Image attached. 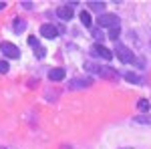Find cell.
<instances>
[{
	"instance_id": "6da1fadb",
	"label": "cell",
	"mask_w": 151,
	"mask_h": 149,
	"mask_svg": "<svg viewBox=\"0 0 151 149\" xmlns=\"http://www.w3.org/2000/svg\"><path fill=\"white\" fill-rule=\"evenodd\" d=\"M97 22H99V26H103V28H117L119 26V16L117 14H111V12H105V14H101L97 18Z\"/></svg>"
},
{
	"instance_id": "7a4b0ae2",
	"label": "cell",
	"mask_w": 151,
	"mask_h": 149,
	"mask_svg": "<svg viewBox=\"0 0 151 149\" xmlns=\"http://www.w3.org/2000/svg\"><path fill=\"white\" fill-rule=\"evenodd\" d=\"M115 53H117V57L121 58L123 63H135V57H133L131 48H127L125 45H121V42H115Z\"/></svg>"
},
{
	"instance_id": "3957f363",
	"label": "cell",
	"mask_w": 151,
	"mask_h": 149,
	"mask_svg": "<svg viewBox=\"0 0 151 149\" xmlns=\"http://www.w3.org/2000/svg\"><path fill=\"white\" fill-rule=\"evenodd\" d=\"M0 50H2V55L4 57H8V58H18L20 57V48L16 45H12V42H0Z\"/></svg>"
},
{
	"instance_id": "277c9868",
	"label": "cell",
	"mask_w": 151,
	"mask_h": 149,
	"mask_svg": "<svg viewBox=\"0 0 151 149\" xmlns=\"http://www.w3.org/2000/svg\"><path fill=\"white\" fill-rule=\"evenodd\" d=\"M91 55H93V57H101V58H105V60H111V58H113V50H109V48L103 46V45H93L91 46Z\"/></svg>"
},
{
	"instance_id": "5b68a950",
	"label": "cell",
	"mask_w": 151,
	"mask_h": 149,
	"mask_svg": "<svg viewBox=\"0 0 151 149\" xmlns=\"http://www.w3.org/2000/svg\"><path fill=\"white\" fill-rule=\"evenodd\" d=\"M40 35L45 36V38H50V40H52V38L58 36V28L52 26V24H42V26H40Z\"/></svg>"
},
{
	"instance_id": "8992f818",
	"label": "cell",
	"mask_w": 151,
	"mask_h": 149,
	"mask_svg": "<svg viewBox=\"0 0 151 149\" xmlns=\"http://www.w3.org/2000/svg\"><path fill=\"white\" fill-rule=\"evenodd\" d=\"M101 79H109V81H115L119 75H117V71L115 69H111V67H101L99 69V73H97Z\"/></svg>"
},
{
	"instance_id": "52a82bcc",
	"label": "cell",
	"mask_w": 151,
	"mask_h": 149,
	"mask_svg": "<svg viewBox=\"0 0 151 149\" xmlns=\"http://www.w3.org/2000/svg\"><path fill=\"white\" fill-rule=\"evenodd\" d=\"M93 81L91 79H73L69 83V89H85V87H91Z\"/></svg>"
},
{
	"instance_id": "ba28073f",
	"label": "cell",
	"mask_w": 151,
	"mask_h": 149,
	"mask_svg": "<svg viewBox=\"0 0 151 149\" xmlns=\"http://www.w3.org/2000/svg\"><path fill=\"white\" fill-rule=\"evenodd\" d=\"M57 16L63 18V20H70V18H73V8H70V6H58Z\"/></svg>"
},
{
	"instance_id": "9c48e42d",
	"label": "cell",
	"mask_w": 151,
	"mask_h": 149,
	"mask_svg": "<svg viewBox=\"0 0 151 149\" xmlns=\"http://www.w3.org/2000/svg\"><path fill=\"white\" fill-rule=\"evenodd\" d=\"M65 75H67L65 69H50V71H48V79H50V81H63V79H65Z\"/></svg>"
},
{
	"instance_id": "30bf717a",
	"label": "cell",
	"mask_w": 151,
	"mask_h": 149,
	"mask_svg": "<svg viewBox=\"0 0 151 149\" xmlns=\"http://www.w3.org/2000/svg\"><path fill=\"white\" fill-rule=\"evenodd\" d=\"M89 8L95 12H99V16L101 14H105V2H97V0H93V2H89Z\"/></svg>"
},
{
	"instance_id": "8fae6325",
	"label": "cell",
	"mask_w": 151,
	"mask_h": 149,
	"mask_svg": "<svg viewBox=\"0 0 151 149\" xmlns=\"http://www.w3.org/2000/svg\"><path fill=\"white\" fill-rule=\"evenodd\" d=\"M81 22L85 24L87 28H91V24H93V20H91V14H89L87 10H83V12H81Z\"/></svg>"
},
{
	"instance_id": "7c38bea8",
	"label": "cell",
	"mask_w": 151,
	"mask_h": 149,
	"mask_svg": "<svg viewBox=\"0 0 151 149\" xmlns=\"http://www.w3.org/2000/svg\"><path fill=\"white\" fill-rule=\"evenodd\" d=\"M24 28H26V20H22V18H16V22H14V32H22Z\"/></svg>"
},
{
	"instance_id": "4fadbf2b",
	"label": "cell",
	"mask_w": 151,
	"mask_h": 149,
	"mask_svg": "<svg viewBox=\"0 0 151 149\" xmlns=\"http://www.w3.org/2000/svg\"><path fill=\"white\" fill-rule=\"evenodd\" d=\"M125 79H127L129 83H135V85H139V83H141L139 75H135V73H127V75H125Z\"/></svg>"
},
{
	"instance_id": "5bb4252c",
	"label": "cell",
	"mask_w": 151,
	"mask_h": 149,
	"mask_svg": "<svg viewBox=\"0 0 151 149\" xmlns=\"http://www.w3.org/2000/svg\"><path fill=\"white\" fill-rule=\"evenodd\" d=\"M137 109H139V111H149V101H147V99H139Z\"/></svg>"
},
{
	"instance_id": "9a60e30c",
	"label": "cell",
	"mask_w": 151,
	"mask_h": 149,
	"mask_svg": "<svg viewBox=\"0 0 151 149\" xmlns=\"http://www.w3.org/2000/svg\"><path fill=\"white\" fill-rule=\"evenodd\" d=\"M85 69L89 71V73H99L101 67H97V65H93V63H85Z\"/></svg>"
},
{
	"instance_id": "2e32d148",
	"label": "cell",
	"mask_w": 151,
	"mask_h": 149,
	"mask_svg": "<svg viewBox=\"0 0 151 149\" xmlns=\"http://www.w3.org/2000/svg\"><path fill=\"white\" fill-rule=\"evenodd\" d=\"M119 32H121V30H119V26H117V28H111V30H109V38H113V40L117 42V38H119Z\"/></svg>"
},
{
	"instance_id": "e0dca14e",
	"label": "cell",
	"mask_w": 151,
	"mask_h": 149,
	"mask_svg": "<svg viewBox=\"0 0 151 149\" xmlns=\"http://www.w3.org/2000/svg\"><path fill=\"white\" fill-rule=\"evenodd\" d=\"M135 121H137V123H145V125L149 123L151 125V117H135Z\"/></svg>"
},
{
	"instance_id": "ac0fdd59",
	"label": "cell",
	"mask_w": 151,
	"mask_h": 149,
	"mask_svg": "<svg viewBox=\"0 0 151 149\" xmlns=\"http://www.w3.org/2000/svg\"><path fill=\"white\" fill-rule=\"evenodd\" d=\"M28 45L35 46V48H40V45H38V38H35V36H30V38H28Z\"/></svg>"
},
{
	"instance_id": "d6986e66",
	"label": "cell",
	"mask_w": 151,
	"mask_h": 149,
	"mask_svg": "<svg viewBox=\"0 0 151 149\" xmlns=\"http://www.w3.org/2000/svg\"><path fill=\"white\" fill-rule=\"evenodd\" d=\"M8 69H10L8 63H6V60H0V73H8Z\"/></svg>"
},
{
	"instance_id": "ffe728a7",
	"label": "cell",
	"mask_w": 151,
	"mask_h": 149,
	"mask_svg": "<svg viewBox=\"0 0 151 149\" xmlns=\"http://www.w3.org/2000/svg\"><path fill=\"white\" fill-rule=\"evenodd\" d=\"M4 6H6V2H0V10H2V8H4Z\"/></svg>"
}]
</instances>
